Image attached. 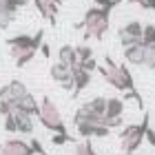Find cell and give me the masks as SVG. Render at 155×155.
I'll return each instance as SVG.
<instances>
[{"label": "cell", "instance_id": "1f68e13d", "mask_svg": "<svg viewBox=\"0 0 155 155\" xmlns=\"http://www.w3.org/2000/svg\"><path fill=\"white\" fill-rule=\"evenodd\" d=\"M40 53L45 55V58H49V55H51V49H49V45H47V42H45V45L40 47Z\"/></svg>", "mask_w": 155, "mask_h": 155}, {"label": "cell", "instance_id": "9c48e42d", "mask_svg": "<svg viewBox=\"0 0 155 155\" xmlns=\"http://www.w3.org/2000/svg\"><path fill=\"white\" fill-rule=\"evenodd\" d=\"M49 75H51V80L58 82L62 89H71V93H73V69L71 67H64V64H60V62H55V64H51Z\"/></svg>", "mask_w": 155, "mask_h": 155}, {"label": "cell", "instance_id": "7a4b0ae2", "mask_svg": "<svg viewBox=\"0 0 155 155\" xmlns=\"http://www.w3.org/2000/svg\"><path fill=\"white\" fill-rule=\"evenodd\" d=\"M11 51V58L16 62V67H25L36 58V53L40 51V47L45 45V31H36L33 36H27V33H20V36H13L7 40Z\"/></svg>", "mask_w": 155, "mask_h": 155}, {"label": "cell", "instance_id": "e0dca14e", "mask_svg": "<svg viewBox=\"0 0 155 155\" xmlns=\"http://www.w3.org/2000/svg\"><path fill=\"white\" fill-rule=\"evenodd\" d=\"M124 113V100L122 97H109V104H107V115L109 120H115V117H122Z\"/></svg>", "mask_w": 155, "mask_h": 155}, {"label": "cell", "instance_id": "f546056e", "mask_svg": "<svg viewBox=\"0 0 155 155\" xmlns=\"http://www.w3.org/2000/svg\"><path fill=\"white\" fill-rule=\"evenodd\" d=\"M27 5V0H7V7H9L11 11H18L20 7H25Z\"/></svg>", "mask_w": 155, "mask_h": 155}, {"label": "cell", "instance_id": "ffe728a7", "mask_svg": "<svg viewBox=\"0 0 155 155\" xmlns=\"http://www.w3.org/2000/svg\"><path fill=\"white\" fill-rule=\"evenodd\" d=\"M75 53H78V62H80V64L93 58V49H91L89 45H78L75 47Z\"/></svg>", "mask_w": 155, "mask_h": 155}, {"label": "cell", "instance_id": "3957f363", "mask_svg": "<svg viewBox=\"0 0 155 155\" xmlns=\"http://www.w3.org/2000/svg\"><path fill=\"white\" fill-rule=\"evenodd\" d=\"M111 27V11L109 9H100V7H91L84 13L82 22H75V29H82L84 31V38H95V40H102L104 33L109 31Z\"/></svg>", "mask_w": 155, "mask_h": 155}, {"label": "cell", "instance_id": "2e32d148", "mask_svg": "<svg viewBox=\"0 0 155 155\" xmlns=\"http://www.w3.org/2000/svg\"><path fill=\"white\" fill-rule=\"evenodd\" d=\"M13 117H16V124H18V133H22V135H29L33 133V115L29 113H22V111H13Z\"/></svg>", "mask_w": 155, "mask_h": 155}, {"label": "cell", "instance_id": "cb8c5ba5", "mask_svg": "<svg viewBox=\"0 0 155 155\" xmlns=\"http://www.w3.org/2000/svg\"><path fill=\"white\" fill-rule=\"evenodd\" d=\"M51 142H53L55 146H62V144H69V142L78 144V140H75L73 135H69V133H64V135H53V137H51Z\"/></svg>", "mask_w": 155, "mask_h": 155}, {"label": "cell", "instance_id": "ba28073f", "mask_svg": "<svg viewBox=\"0 0 155 155\" xmlns=\"http://www.w3.org/2000/svg\"><path fill=\"white\" fill-rule=\"evenodd\" d=\"M0 155H36V151L31 149V142L22 137H11L0 144Z\"/></svg>", "mask_w": 155, "mask_h": 155}, {"label": "cell", "instance_id": "7402d4cb", "mask_svg": "<svg viewBox=\"0 0 155 155\" xmlns=\"http://www.w3.org/2000/svg\"><path fill=\"white\" fill-rule=\"evenodd\" d=\"M75 155H97V151L93 149V144H91V142L84 140V142H78L75 144Z\"/></svg>", "mask_w": 155, "mask_h": 155}, {"label": "cell", "instance_id": "4fadbf2b", "mask_svg": "<svg viewBox=\"0 0 155 155\" xmlns=\"http://www.w3.org/2000/svg\"><path fill=\"white\" fill-rule=\"evenodd\" d=\"M58 62H60V64H64V67H71V69L80 67V62H78V53H75V47L62 45V47L58 49Z\"/></svg>", "mask_w": 155, "mask_h": 155}, {"label": "cell", "instance_id": "d6986e66", "mask_svg": "<svg viewBox=\"0 0 155 155\" xmlns=\"http://www.w3.org/2000/svg\"><path fill=\"white\" fill-rule=\"evenodd\" d=\"M13 18H16V11H11L9 7H7V0H0V29H7L11 22H13Z\"/></svg>", "mask_w": 155, "mask_h": 155}, {"label": "cell", "instance_id": "484cf974", "mask_svg": "<svg viewBox=\"0 0 155 155\" xmlns=\"http://www.w3.org/2000/svg\"><path fill=\"white\" fill-rule=\"evenodd\" d=\"M5 131L9 133H18V124H16V117H13V113L9 117H5Z\"/></svg>", "mask_w": 155, "mask_h": 155}, {"label": "cell", "instance_id": "83f0119b", "mask_svg": "<svg viewBox=\"0 0 155 155\" xmlns=\"http://www.w3.org/2000/svg\"><path fill=\"white\" fill-rule=\"evenodd\" d=\"M129 2L140 5L142 9H151V11H155V0H129Z\"/></svg>", "mask_w": 155, "mask_h": 155}, {"label": "cell", "instance_id": "ac0fdd59", "mask_svg": "<svg viewBox=\"0 0 155 155\" xmlns=\"http://www.w3.org/2000/svg\"><path fill=\"white\" fill-rule=\"evenodd\" d=\"M87 107L93 111L95 115H100V117H104L107 115V104H109V97H102V95H97V97H93V100H89V102H84Z\"/></svg>", "mask_w": 155, "mask_h": 155}, {"label": "cell", "instance_id": "5b68a950", "mask_svg": "<svg viewBox=\"0 0 155 155\" xmlns=\"http://www.w3.org/2000/svg\"><path fill=\"white\" fill-rule=\"evenodd\" d=\"M38 120H40V124L45 126V129H49V131L53 133V135H64V133H69L64 120H62V113L58 111L55 102H53L49 95H42V100H40Z\"/></svg>", "mask_w": 155, "mask_h": 155}, {"label": "cell", "instance_id": "277c9868", "mask_svg": "<svg viewBox=\"0 0 155 155\" xmlns=\"http://www.w3.org/2000/svg\"><path fill=\"white\" fill-rule=\"evenodd\" d=\"M149 122H151V115L144 113L140 124H129V126H124V129L120 131V149H122L124 155H133L142 146L144 137H146V131H149V126H151Z\"/></svg>", "mask_w": 155, "mask_h": 155}, {"label": "cell", "instance_id": "52a82bcc", "mask_svg": "<svg viewBox=\"0 0 155 155\" xmlns=\"http://www.w3.org/2000/svg\"><path fill=\"white\" fill-rule=\"evenodd\" d=\"M27 93H29V89H27V84H25L22 80H11L9 84L0 87V102H11V104H16L18 100H22Z\"/></svg>", "mask_w": 155, "mask_h": 155}, {"label": "cell", "instance_id": "44dd1931", "mask_svg": "<svg viewBox=\"0 0 155 155\" xmlns=\"http://www.w3.org/2000/svg\"><path fill=\"white\" fill-rule=\"evenodd\" d=\"M144 67L155 71V45L144 47Z\"/></svg>", "mask_w": 155, "mask_h": 155}, {"label": "cell", "instance_id": "4dcf8cb0", "mask_svg": "<svg viewBox=\"0 0 155 155\" xmlns=\"http://www.w3.org/2000/svg\"><path fill=\"white\" fill-rule=\"evenodd\" d=\"M144 140H146L151 146H155V131L151 129V126H149V131H146V137H144Z\"/></svg>", "mask_w": 155, "mask_h": 155}, {"label": "cell", "instance_id": "f1b7e54d", "mask_svg": "<svg viewBox=\"0 0 155 155\" xmlns=\"http://www.w3.org/2000/svg\"><path fill=\"white\" fill-rule=\"evenodd\" d=\"M29 142H31V149L36 151V155H49V153L45 151V146L40 144V140H29Z\"/></svg>", "mask_w": 155, "mask_h": 155}, {"label": "cell", "instance_id": "603a6c76", "mask_svg": "<svg viewBox=\"0 0 155 155\" xmlns=\"http://www.w3.org/2000/svg\"><path fill=\"white\" fill-rule=\"evenodd\" d=\"M142 45H144V47L155 45V25H144V38H142Z\"/></svg>", "mask_w": 155, "mask_h": 155}, {"label": "cell", "instance_id": "30bf717a", "mask_svg": "<svg viewBox=\"0 0 155 155\" xmlns=\"http://www.w3.org/2000/svg\"><path fill=\"white\" fill-rule=\"evenodd\" d=\"M36 9L40 11L42 18H47V22L55 27V16H58V9H60V0H33Z\"/></svg>", "mask_w": 155, "mask_h": 155}, {"label": "cell", "instance_id": "7c38bea8", "mask_svg": "<svg viewBox=\"0 0 155 155\" xmlns=\"http://www.w3.org/2000/svg\"><path fill=\"white\" fill-rule=\"evenodd\" d=\"M78 129V135L84 137V140H89V137H107L111 129H107V126H102V124H82V126H75Z\"/></svg>", "mask_w": 155, "mask_h": 155}, {"label": "cell", "instance_id": "8fae6325", "mask_svg": "<svg viewBox=\"0 0 155 155\" xmlns=\"http://www.w3.org/2000/svg\"><path fill=\"white\" fill-rule=\"evenodd\" d=\"M91 80H93V73H89V71H84L82 67H75L73 69V97H78L82 93L84 89L91 84Z\"/></svg>", "mask_w": 155, "mask_h": 155}, {"label": "cell", "instance_id": "6da1fadb", "mask_svg": "<svg viewBox=\"0 0 155 155\" xmlns=\"http://www.w3.org/2000/svg\"><path fill=\"white\" fill-rule=\"evenodd\" d=\"M97 71H100V75L113 89L124 91L126 97H133V100L142 107V95L137 93L135 80H133V75H131V71H129L126 64H115V60L111 58V55H104V67H97Z\"/></svg>", "mask_w": 155, "mask_h": 155}, {"label": "cell", "instance_id": "5bb4252c", "mask_svg": "<svg viewBox=\"0 0 155 155\" xmlns=\"http://www.w3.org/2000/svg\"><path fill=\"white\" fill-rule=\"evenodd\" d=\"M13 107H16L18 111H22V113H29V115H38V113H40V102H38L31 93H27L22 100H18Z\"/></svg>", "mask_w": 155, "mask_h": 155}, {"label": "cell", "instance_id": "4316f807", "mask_svg": "<svg viewBox=\"0 0 155 155\" xmlns=\"http://www.w3.org/2000/svg\"><path fill=\"white\" fill-rule=\"evenodd\" d=\"M80 67L84 69V71L93 73V71H97V67H100V64H97V60H95V58H91V60H87V62H82Z\"/></svg>", "mask_w": 155, "mask_h": 155}, {"label": "cell", "instance_id": "d4e9b609", "mask_svg": "<svg viewBox=\"0 0 155 155\" xmlns=\"http://www.w3.org/2000/svg\"><path fill=\"white\" fill-rule=\"evenodd\" d=\"M95 7H100V9H109V11H113L115 7L122 2V0H93Z\"/></svg>", "mask_w": 155, "mask_h": 155}, {"label": "cell", "instance_id": "8992f818", "mask_svg": "<svg viewBox=\"0 0 155 155\" xmlns=\"http://www.w3.org/2000/svg\"><path fill=\"white\" fill-rule=\"evenodd\" d=\"M117 38H120V45H122L124 49L135 47V45H142L144 25L137 22V20H131V22H126L124 27H120V29H117Z\"/></svg>", "mask_w": 155, "mask_h": 155}, {"label": "cell", "instance_id": "9a60e30c", "mask_svg": "<svg viewBox=\"0 0 155 155\" xmlns=\"http://www.w3.org/2000/svg\"><path fill=\"white\" fill-rule=\"evenodd\" d=\"M124 60L133 67H144V45H135L124 49Z\"/></svg>", "mask_w": 155, "mask_h": 155}]
</instances>
